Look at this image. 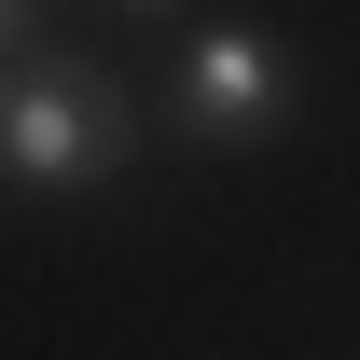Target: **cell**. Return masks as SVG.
Masks as SVG:
<instances>
[{
    "mask_svg": "<svg viewBox=\"0 0 360 360\" xmlns=\"http://www.w3.org/2000/svg\"><path fill=\"white\" fill-rule=\"evenodd\" d=\"M111 14H180V0H111Z\"/></svg>",
    "mask_w": 360,
    "mask_h": 360,
    "instance_id": "277c9868",
    "label": "cell"
},
{
    "mask_svg": "<svg viewBox=\"0 0 360 360\" xmlns=\"http://www.w3.org/2000/svg\"><path fill=\"white\" fill-rule=\"evenodd\" d=\"M153 125L180 153H264V139L305 125V56L277 28H250V14H194L167 42V70H153Z\"/></svg>",
    "mask_w": 360,
    "mask_h": 360,
    "instance_id": "7a4b0ae2",
    "label": "cell"
},
{
    "mask_svg": "<svg viewBox=\"0 0 360 360\" xmlns=\"http://www.w3.org/2000/svg\"><path fill=\"white\" fill-rule=\"evenodd\" d=\"M42 42V0H0V56H28Z\"/></svg>",
    "mask_w": 360,
    "mask_h": 360,
    "instance_id": "3957f363",
    "label": "cell"
},
{
    "mask_svg": "<svg viewBox=\"0 0 360 360\" xmlns=\"http://www.w3.org/2000/svg\"><path fill=\"white\" fill-rule=\"evenodd\" d=\"M139 139H153V111L125 70L56 56V42L0 56V194H111L139 167Z\"/></svg>",
    "mask_w": 360,
    "mask_h": 360,
    "instance_id": "6da1fadb",
    "label": "cell"
}]
</instances>
